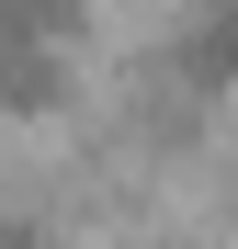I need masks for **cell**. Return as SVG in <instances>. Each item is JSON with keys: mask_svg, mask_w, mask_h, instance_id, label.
I'll return each instance as SVG.
<instances>
[{"mask_svg": "<svg viewBox=\"0 0 238 249\" xmlns=\"http://www.w3.org/2000/svg\"><path fill=\"white\" fill-rule=\"evenodd\" d=\"M170 68H182V91H216V102H238V0H204V12L182 23Z\"/></svg>", "mask_w": 238, "mask_h": 249, "instance_id": "obj_1", "label": "cell"}]
</instances>
